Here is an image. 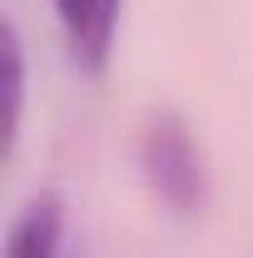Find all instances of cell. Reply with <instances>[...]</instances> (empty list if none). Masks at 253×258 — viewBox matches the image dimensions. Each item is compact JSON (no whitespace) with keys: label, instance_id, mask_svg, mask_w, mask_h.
Here are the masks:
<instances>
[{"label":"cell","instance_id":"1","mask_svg":"<svg viewBox=\"0 0 253 258\" xmlns=\"http://www.w3.org/2000/svg\"><path fill=\"white\" fill-rule=\"evenodd\" d=\"M134 164H139V179L149 184L159 204L179 219L204 214L209 204V154H204V139L194 134V124L174 109H154L139 139H134Z\"/></svg>","mask_w":253,"mask_h":258},{"label":"cell","instance_id":"2","mask_svg":"<svg viewBox=\"0 0 253 258\" xmlns=\"http://www.w3.org/2000/svg\"><path fill=\"white\" fill-rule=\"evenodd\" d=\"M50 10H55V25H60L70 60L90 75H99L114 55L124 0H50Z\"/></svg>","mask_w":253,"mask_h":258}]
</instances>
